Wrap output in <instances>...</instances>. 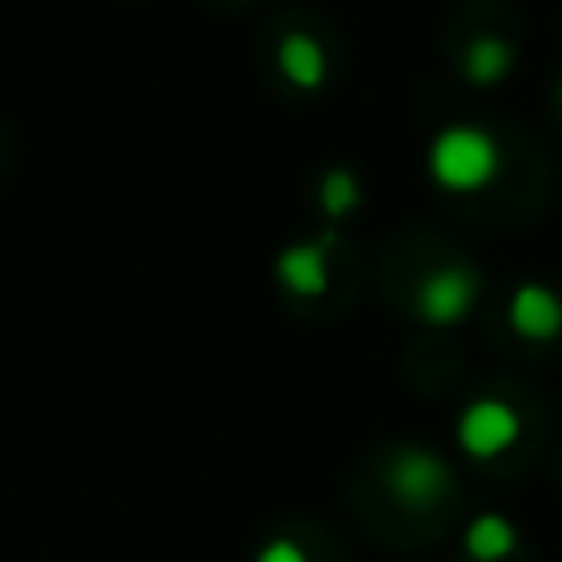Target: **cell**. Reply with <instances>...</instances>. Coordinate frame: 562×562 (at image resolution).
Listing matches in <instances>:
<instances>
[{"label": "cell", "instance_id": "cell-5", "mask_svg": "<svg viewBox=\"0 0 562 562\" xmlns=\"http://www.w3.org/2000/svg\"><path fill=\"white\" fill-rule=\"evenodd\" d=\"M391 483H395V492L404 496V501H430L439 487H443V465L430 457V452H417V448H408L400 461H395V474H391Z\"/></svg>", "mask_w": 562, "mask_h": 562}, {"label": "cell", "instance_id": "cell-3", "mask_svg": "<svg viewBox=\"0 0 562 562\" xmlns=\"http://www.w3.org/2000/svg\"><path fill=\"white\" fill-rule=\"evenodd\" d=\"M470 299H474V281H470V272H461V268H443V272H435V277L422 285L417 307H422L426 321L448 325V321H457V316L470 307Z\"/></svg>", "mask_w": 562, "mask_h": 562}, {"label": "cell", "instance_id": "cell-2", "mask_svg": "<svg viewBox=\"0 0 562 562\" xmlns=\"http://www.w3.org/2000/svg\"><path fill=\"white\" fill-rule=\"evenodd\" d=\"M514 435H518V417L505 404H496V400H479L461 417V448L474 452V457L505 452L514 443Z\"/></svg>", "mask_w": 562, "mask_h": 562}, {"label": "cell", "instance_id": "cell-4", "mask_svg": "<svg viewBox=\"0 0 562 562\" xmlns=\"http://www.w3.org/2000/svg\"><path fill=\"white\" fill-rule=\"evenodd\" d=\"M509 321L527 338H553L562 329V303L544 285H522L509 303Z\"/></svg>", "mask_w": 562, "mask_h": 562}, {"label": "cell", "instance_id": "cell-1", "mask_svg": "<svg viewBox=\"0 0 562 562\" xmlns=\"http://www.w3.org/2000/svg\"><path fill=\"white\" fill-rule=\"evenodd\" d=\"M430 171L448 189H479L496 171V145L479 127H448L430 149Z\"/></svg>", "mask_w": 562, "mask_h": 562}, {"label": "cell", "instance_id": "cell-11", "mask_svg": "<svg viewBox=\"0 0 562 562\" xmlns=\"http://www.w3.org/2000/svg\"><path fill=\"white\" fill-rule=\"evenodd\" d=\"M259 562H307V558H303L299 544H290V540H272V544L259 553Z\"/></svg>", "mask_w": 562, "mask_h": 562}, {"label": "cell", "instance_id": "cell-6", "mask_svg": "<svg viewBox=\"0 0 562 562\" xmlns=\"http://www.w3.org/2000/svg\"><path fill=\"white\" fill-rule=\"evenodd\" d=\"M277 277L294 290V294H316L325 290V241L321 246H294L281 255Z\"/></svg>", "mask_w": 562, "mask_h": 562}, {"label": "cell", "instance_id": "cell-9", "mask_svg": "<svg viewBox=\"0 0 562 562\" xmlns=\"http://www.w3.org/2000/svg\"><path fill=\"white\" fill-rule=\"evenodd\" d=\"M505 70H509V48H505L501 40H479V44L470 48L465 75H470L474 83H496Z\"/></svg>", "mask_w": 562, "mask_h": 562}, {"label": "cell", "instance_id": "cell-8", "mask_svg": "<svg viewBox=\"0 0 562 562\" xmlns=\"http://www.w3.org/2000/svg\"><path fill=\"white\" fill-rule=\"evenodd\" d=\"M465 549H470L474 558H483V562L505 558V553L514 549V531H509V522H505V518L487 514V518L470 522V531H465Z\"/></svg>", "mask_w": 562, "mask_h": 562}, {"label": "cell", "instance_id": "cell-7", "mask_svg": "<svg viewBox=\"0 0 562 562\" xmlns=\"http://www.w3.org/2000/svg\"><path fill=\"white\" fill-rule=\"evenodd\" d=\"M281 70H285L290 83L316 88L321 75H325V57H321V48L307 35H285V44H281Z\"/></svg>", "mask_w": 562, "mask_h": 562}, {"label": "cell", "instance_id": "cell-10", "mask_svg": "<svg viewBox=\"0 0 562 562\" xmlns=\"http://www.w3.org/2000/svg\"><path fill=\"white\" fill-rule=\"evenodd\" d=\"M325 206L338 215V211H347V206H356V184H351V176L347 171H334V176H325Z\"/></svg>", "mask_w": 562, "mask_h": 562}]
</instances>
